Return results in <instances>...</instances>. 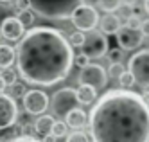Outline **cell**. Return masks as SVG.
Wrapping results in <instances>:
<instances>
[{
	"instance_id": "30",
	"label": "cell",
	"mask_w": 149,
	"mask_h": 142,
	"mask_svg": "<svg viewBox=\"0 0 149 142\" xmlns=\"http://www.w3.org/2000/svg\"><path fill=\"white\" fill-rule=\"evenodd\" d=\"M15 6L18 9V13H20V11H29L31 9V2H29V0H15Z\"/></svg>"
},
{
	"instance_id": "5",
	"label": "cell",
	"mask_w": 149,
	"mask_h": 142,
	"mask_svg": "<svg viewBox=\"0 0 149 142\" xmlns=\"http://www.w3.org/2000/svg\"><path fill=\"white\" fill-rule=\"evenodd\" d=\"M77 104H79L77 94L74 88H70V86L54 92L50 97V110L58 117H67L72 110H76Z\"/></svg>"
},
{
	"instance_id": "14",
	"label": "cell",
	"mask_w": 149,
	"mask_h": 142,
	"mask_svg": "<svg viewBox=\"0 0 149 142\" xmlns=\"http://www.w3.org/2000/svg\"><path fill=\"white\" fill-rule=\"evenodd\" d=\"M54 117L52 115H40L36 121H34V132L43 139V137H50L52 135V129H54Z\"/></svg>"
},
{
	"instance_id": "34",
	"label": "cell",
	"mask_w": 149,
	"mask_h": 142,
	"mask_svg": "<svg viewBox=\"0 0 149 142\" xmlns=\"http://www.w3.org/2000/svg\"><path fill=\"white\" fill-rule=\"evenodd\" d=\"M122 4H126L127 7H135L136 6V0H122Z\"/></svg>"
},
{
	"instance_id": "15",
	"label": "cell",
	"mask_w": 149,
	"mask_h": 142,
	"mask_svg": "<svg viewBox=\"0 0 149 142\" xmlns=\"http://www.w3.org/2000/svg\"><path fill=\"white\" fill-rule=\"evenodd\" d=\"M65 122L68 128H74V129H79L83 128L84 124L88 122V113L81 110V108H76V110H72L67 117H65Z\"/></svg>"
},
{
	"instance_id": "19",
	"label": "cell",
	"mask_w": 149,
	"mask_h": 142,
	"mask_svg": "<svg viewBox=\"0 0 149 142\" xmlns=\"http://www.w3.org/2000/svg\"><path fill=\"white\" fill-rule=\"evenodd\" d=\"M25 94H27L25 83L16 81V83H13V85H9V86H7V95H9V97H13L15 101H16V97H24Z\"/></svg>"
},
{
	"instance_id": "26",
	"label": "cell",
	"mask_w": 149,
	"mask_h": 142,
	"mask_svg": "<svg viewBox=\"0 0 149 142\" xmlns=\"http://www.w3.org/2000/svg\"><path fill=\"white\" fill-rule=\"evenodd\" d=\"M4 78V81L7 83V86L9 85H13V83H16V76H18V72H15L13 69H6V70H2V74H0Z\"/></svg>"
},
{
	"instance_id": "28",
	"label": "cell",
	"mask_w": 149,
	"mask_h": 142,
	"mask_svg": "<svg viewBox=\"0 0 149 142\" xmlns=\"http://www.w3.org/2000/svg\"><path fill=\"white\" fill-rule=\"evenodd\" d=\"M74 65H76V67H79V69L83 70V69H86L88 65H90V58H88V56H84V54L81 52V54H77V56L74 58Z\"/></svg>"
},
{
	"instance_id": "8",
	"label": "cell",
	"mask_w": 149,
	"mask_h": 142,
	"mask_svg": "<svg viewBox=\"0 0 149 142\" xmlns=\"http://www.w3.org/2000/svg\"><path fill=\"white\" fill-rule=\"evenodd\" d=\"M22 104L29 115H43L47 112V108L50 106V99L43 90L33 88V90H27V94L22 97Z\"/></svg>"
},
{
	"instance_id": "31",
	"label": "cell",
	"mask_w": 149,
	"mask_h": 142,
	"mask_svg": "<svg viewBox=\"0 0 149 142\" xmlns=\"http://www.w3.org/2000/svg\"><path fill=\"white\" fill-rule=\"evenodd\" d=\"M140 31H142L144 38H149V18L142 22V25H140Z\"/></svg>"
},
{
	"instance_id": "25",
	"label": "cell",
	"mask_w": 149,
	"mask_h": 142,
	"mask_svg": "<svg viewBox=\"0 0 149 142\" xmlns=\"http://www.w3.org/2000/svg\"><path fill=\"white\" fill-rule=\"evenodd\" d=\"M84 40H86V34H84V32H79V31H76L74 32V34L70 36V45L72 47H83L84 45Z\"/></svg>"
},
{
	"instance_id": "16",
	"label": "cell",
	"mask_w": 149,
	"mask_h": 142,
	"mask_svg": "<svg viewBox=\"0 0 149 142\" xmlns=\"http://www.w3.org/2000/svg\"><path fill=\"white\" fill-rule=\"evenodd\" d=\"M16 61V49H13L11 45H4L0 43V69H11L13 63Z\"/></svg>"
},
{
	"instance_id": "37",
	"label": "cell",
	"mask_w": 149,
	"mask_h": 142,
	"mask_svg": "<svg viewBox=\"0 0 149 142\" xmlns=\"http://www.w3.org/2000/svg\"><path fill=\"white\" fill-rule=\"evenodd\" d=\"M0 2H4V4H7V2H13V0H0Z\"/></svg>"
},
{
	"instance_id": "1",
	"label": "cell",
	"mask_w": 149,
	"mask_h": 142,
	"mask_svg": "<svg viewBox=\"0 0 149 142\" xmlns=\"http://www.w3.org/2000/svg\"><path fill=\"white\" fill-rule=\"evenodd\" d=\"M70 41L54 27H33L16 45V69L24 83L54 86L65 81L74 67Z\"/></svg>"
},
{
	"instance_id": "11",
	"label": "cell",
	"mask_w": 149,
	"mask_h": 142,
	"mask_svg": "<svg viewBox=\"0 0 149 142\" xmlns=\"http://www.w3.org/2000/svg\"><path fill=\"white\" fill-rule=\"evenodd\" d=\"M117 43H119V49L122 50H135L142 45L144 41V34L140 29H133V27H127V25H122L120 31L117 32Z\"/></svg>"
},
{
	"instance_id": "23",
	"label": "cell",
	"mask_w": 149,
	"mask_h": 142,
	"mask_svg": "<svg viewBox=\"0 0 149 142\" xmlns=\"http://www.w3.org/2000/svg\"><path fill=\"white\" fill-rule=\"evenodd\" d=\"M117 81H119V86H120L122 90H130L131 86L135 85V79H133V76H131L130 72H127V70H126V72H124V74H122V76H120V78L117 79Z\"/></svg>"
},
{
	"instance_id": "21",
	"label": "cell",
	"mask_w": 149,
	"mask_h": 142,
	"mask_svg": "<svg viewBox=\"0 0 149 142\" xmlns=\"http://www.w3.org/2000/svg\"><path fill=\"white\" fill-rule=\"evenodd\" d=\"M68 135V126L65 121H56L54 124V129H52V137L54 139H63Z\"/></svg>"
},
{
	"instance_id": "27",
	"label": "cell",
	"mask_w": 149,
	"mask_h": 142,
	"mask_svg": "<svg viewBox=\"0 0 149 142\" xmlns=\"http://www.w3.org/2000/svg\"><path fill=\"white\" fill-rule=\"evenodd\" d=\"M122 56H124V50L122 49H111L108 50V58L111 63H122Z\"/></svg>"
},
{
	"instance_id": "2",
	"label": "cell",
	"mask_w": 149,
	"mask_h": 142,
	"mask_svg": "<svg viewBox=\"0 0 149 142\" xmlns=\"http://www.w3.org/2000/svg\"><path fill=\"white\" fill-rule=\"evenodd\" d=\"M92 142H149V104L131 90H108L88 113Z\"/></svg>"
},
{
	"instance_id": "35",
	"label": "cell",
	"mask_w": 149,
	"mask_h": 142,
	"mask_svg": "<svg viewBox=\"0 0 149 142\" xmlns=\"http://www.w3.org/2000/svg\"><path fill=\"white\" fill-rule=\"evenodd\" d=\"M41 142H56V139L50 135V137H43V139H41Z\"/></svg>"
},
{
	"instance_id": "10",
	"label": "cell",
	"mask_w": 149,
	"mask_h": 142,
	"mask_svg": "<svg viewBox=\"0 0 149 142\" xmlns=\"http://www.w3.org/2000/svg\"><path fill=\"white\" fill-rule=\"evenodd\" d=\"M18 121V104L7 94H0V132L13 128Z\"/></svg>"
},
{
	"instance_id": "38",
	"label": "cell",
	"mask_w": 149,
	"mask_h": 142,
	"mask_svg": "<svg viewBox=\"0 0 149 142\" xmlns=\"http://www.w3.org/2000/svg\"><path fill=\"white\" fill-rule=\"evenodd\" d=\"M0 40H2V34H0Z\"/></svg>"
},
{
	"instance_id": "4",
	"label": "cell",
	"mask_w": 149,
	"mask_h": 142,
	"mask_svg": "<svg viewBox=\"0 0 149 142\" xmlns=\"http://www.w3.org/2000/svg\"><path fill=\"white\" fill-rule=\"evenodd\" d=\"M70 22L72 25L76 27L79 32H92L97 29V24H99V13L93 6H88V4H81L79 7L74 9V13L70 15Z\"/></svg>"
},
{
	"instance_id": "18",
	"label": "cell",
	"mask_w": 149,
	"mask_h": 142,
	"mask_svg": "<svg viewBox=\"0 0 149 142\" xmlns=\"http://www.w3.org/2000/svg\"><path fill=\"white\" fill-rule=\"evenodd\" d=\"M97 6L106 15H111V13H117L122 7V0H97Z\"/></svg>"
},
{
	"instance_id": "33",
	"label": "cell",
	"mask_w": 149,
	"mask_h": 142,
	"mask_svg": "<svg viewBox=\"0 0 149 142\" xmlns=\"http://www.w3.org/2000/svg\"><path fill=\"white\" fill-rule=\"evenodd\" d=\"M7 92V83L4 81V78L0 76V94H6Z\"/></svg>"
},
{
	"instance_id": "39",
	"label": "cell",
	"mask_w": 149,
	"mask_h": 142,
	"mask_svg": "<svg viewBox=\"0 0 149 142\" xmlns=\"http://www.w3.org/2000/svg\"><path fill=\"white\" fill-rule=\"evenodd\" d=\"M0 142H2V140H0Z\"/></svg>"
},
{
	"instance_id": "32",
	"label": "cell",
	"mask_w": 149,
	"mask_h": 142,
	"mask_svg": "<svg viewBox=\"0 0 149 142\" xmlns=\"http://www.w3.org/2000/svg\"><path fill=\"white\" fill-rule=\"evenodd\" d=\"M11 142H41V140H36L33 137H29V135H24V137H18V139L11 140Z\"/></svg>"
},
{
	"instance_id": "6",
	"label": "cell",
	"mask_w": 149,
	"mask_h": 142,
	"mask_svg": "<svg viewBox=\"0 0 149 142\" xmlns=\"http://www.w3.org/2000/svg\"><path fill=\"white\" fill-rule=\"evenodd\" d=\"M127 72L133 76L135 83L149 88V49L135 52L127 61Z\"/></svg>"
},
{
	"instance_id": "20",
	"label": "cell",
	"mask_w": 149,
	"mask_h": 142,
	"mask_svg": "<svg viewBox=\"0 0 149 142\" xmlns=\"http://www.w3.org/2000/svg\"><path fill=\"white\" fill-rule=\"evenodd\" d=\"M16 18L20 20V24H22L27 31L33 27V24H34V13H33V9H29V11H20V13L16 15Z\"/></svg>"
},
{
	"instance_id": "7",
	"label": "cell",
	"mask_w": 149,
	"mask_h": 142,
	"mask_svg": "<svg viewBox=\"0 0 149 142\" xmlns=\"http://www.w3.org/2000/svg\"><path fill=\"white\" fill-rule=\"evenodd\" d=\"M81 52L90 59H97L108 54V38H106L101 31H92L86 32V40L84 45L81 47Z\"/></svg>"
},
{
	"instance_id": "3",
	"label": "cell",
	"mask_w": 149,
	"mask_h": 142,
	"mask_svg": "<svg viewBox=\"0 0 149 142\" xmlns=\"http://www.w3.org/2000/svg\"><path fill=\"white\" fill-rule=\"evenodd\" d=\"M34 15L49 20H67L74 9L83 4V0H29Z\"/></svg>"
},
{
	"instance_id": "17",
	"label": "cell",
	"mask_w": 149,
	"mask_h": 142,
	"mask_svg": "<svg viewBox=\"0 0 149 142\" xmlns=\"http://www.w3.org/2000/svg\"><path fill=\"white\" fill-rule=\"evenodd\" d=\"M76 94H77L79 104H84V106H86V104H93L95 99H97V90L92 88V86H88V85H79Z\"/></svg>"
},
{
	"instance_id": "22",
	"label": "cell",
	"mask_w": 149,
	"mask_h": 142,
	"mask_svg": "<svg viewBox=\"0 0 149 142\" xmlns=\"http://www.w3.org/2000/svg\"><path fill=\"white\" fill-rule=\"evenodd\" d=\"M124 72H126V67H124L122 63H111L110 69H108V78H111V79H119Z\"/></svg>"
},
{
	"instance_id": "24",
	"label": "cell",
	"mask_w": 149,
	"mask_h": 142,
	"mask_svg": "<svg viewBox=\"0 0 149 142\" xmlns=\"http://www.w3.org/2000/svg\"><path fill=\"white\" fill-rule=\"evenodd\" d=\"M65 142H90V137L84 132H72L70 135H67Z\"/></svg>"
},
{
	"instance_id": "36",
	"label": "cell",
	"mask_w": 149,
	"mask_h": 142,
	"mask_svg": "<svg viewBox=\"0 0 149 142\" xmlns=\"http://www.w3.org/2000/svg\"><path fill=\"white\" fill-rule=\"evenodd\" d=\"M144 11L149 15V0H144Z\"/></svg>"
},
{
	"instance_id": "29",
	"label": "cell",
	"mask_w": 149,
	"mask_h": 142,
	"mask_svg": "<svg viewBox=\"0 0 149 142\" xmlns=\"http://www.w3.org/2000/svg\"><path fill=\"white\" fill-rule=\"evenodd\" d=\"M126 25H127V27H133V29H140V25H142V20L138 18V16H135V15H131V16H127V20H126Z\"/></svg>"
},
{
	"instance_id": "12",
	"label": "cell",
	"mask_w": 149,
	"mask_h": 142,
	"mask_svg": "<svg viewBox=\"0 0 149 142\" xmlns=\"http://www.w3.org/2000/svg\"><path fill=\"white\" fill-rule=\"evenodd\" d=\"M25 32H27L25 27L20 24V20L16 16H7L0 24V34L7 41H20L25 36Z\"/></svg>"
},
{
	"instance_id": "13",
	"label": "cell",
	"mask_w": 149,
	"mask_h": 142,
	"mask_svg": "<svg viewBox=\"0 0 149 142\" xmlns=\"http://www.w3.org/2000/svg\"><path fill=\"white\" fill-rule=\"evenodd\" d=\"M120 27H122L120 16L115 15V13L104 15V16L101 18V24H99V29H101V32H102L104 36H108V34H117V32L120 31Z\"/></svg>"
},
{
	"instance_id": "9",
	"label": "cell",
	"mask_w": 149,
	"mask_h": 142,
	"mask_svg": "<svg viewBox=\"0 0 149 142\" xmlns=\"http://www.w3.org/2000/svg\"><path fill=\"white\" fill-rule=\"evenodd\" d=\"M79 85H88L92 88H104L108 85V70H104L101 65L90 63L86 69L79 72Z\"/></svg>"
}]
</instances>
